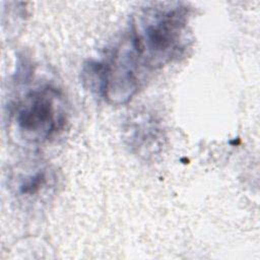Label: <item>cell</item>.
Returning a JSON list of instances; mask_svg holds the SVG:
<instances>
[{
    "label": "cell",
    "instance_id": "obj_1",
    "mask_svg": "<svg viewBox=\"0 0 260 260\" xmlns=\"http://www.w3.org/2000/svg\"><path fill=\"white\" fill-rule=\"evenodd\" d=\"M189 8L181 2L146 4L134 16L129 36L144 67H160L187 47Z\"/></svg>",
    "mask_w": 260,
    "mask_h": 260
},
{
    "label": "cell",
    "instance_id": "obj_2",
    "mask_svg": "<svg viewBox=\"0 0 260 260\" xmlns=\"http://www.w3.org/2000/svg\"><path fill=\"white\" fill-rule=\"evenodd\" d=\"M141 67L144 65L128 34L106 60L85 63L81 76L90 91L112 105H122L137 92Z\"/></svg>",
    "mask_w": 260,
    "mask_h": 260
},
{
    "label": "cell",
    "instance_id": "obj_3",
    "mask_svg": "<svg viewBox=\"0 0 260 260\" xmlns=\"http://www.w3.org/2000/svg\"><path fill=\"white\" fill-rule=\"evenodd\" d=\"M11 120L19 138L42 143L61 130L66 121L63 95L51 85L37 86L14 104Z\"/></svg>",
    "mask_w": 260,
    "mask_h": 260
},
{
    "label": "cell",
    "instance_id": "obj_4",
    "mask_svg": "<svg viewBox=\"0 0 260 260\" xmlns=\"http://www.w3.org/2000/svg\"><path fill=\"white\" fill-rule=\"evenodd\" d=\"M126 140L132 151L149 158L158 154L164 145V131L159 122L150 114H138L127 122Z\"/></svg>",
    "mask_w": 260,
    "mask_h": 260
},
{
    "label": "cell",
    "instance_id": "obj_5",
    "mask_svg": "<svg viewBox=\"0 0 260 260\" xmlns=\"http://www.w3.org/2000/svg\"><path fill=\"white\" fill-rule=\"evenodd\" d=\"M53 180V174L47 168H37L18 179L16 191L20 196L31 198L48 190Z\"/></svg>",
    "mask_w": 260,
    "mask_h": 260
}]
</instances>
